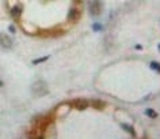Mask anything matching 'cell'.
<instances>
[{
    "mask_svg": "<svg viewBox=\"0 0 160 139\" xmlns=\"http://www.w3.org/2000/svg\"><path fill=\"white\" fill-rule=\"evenodd\" d=\"M87 105H88V102L87 101H84V100H77V101H75V107L77 108V109H86L87 108Z\"/></svg>",
    "mask_w": 160,
    "mask_h": 139,
    "instance_id": "6da1fadb",
    "label": "cell"
},
{
    "mask_svg": "<svg viewBox=\"0 0 160 139\" xmlns=\"http://www.w3.org/2000/svg\"><path fill=\"white\" fill-rule=\"evenodd\" d=\"M21 12H22V4H19V6L14 7V8L11 10V14L14 15V16H18V15H21Z\"/></svg>",
    "mask_w": 160,
    "mask_h": 139,
    "instance_id": "7a4b0ae2",
    "label": "cell"
},
{
    "mask_svg": "<svg viewBox=\"0 0 160 139\" xmlns=\"http://www.w3.org/2000/svg\"><path fill=\"white\" fill-rule=\"evenodd\" d=\"M73 16V21H76V19H79V16H80V12L77 11V10H72V11L69 12V15H68V18L72 19Z\"/></svg>",
    "mask_w": 160,
    "mask_h": 139,
    "instance_id": "3957f363",
    "label": "cell"
},
{
    "mask_svg": "<svg viewBox=\"0 0 160 139\" xmlns=\"http://www.w3.org/2000/svg\"><path fill=\"white\" fill-rule=\"evenodd\" d=\"M149 65H151V68H152V70H155V71L160 72V64H159V63H156V62H152Z\"/></svg>",
    "mask_w": 160,
    "mask_h": 139,
    "instance_id": "277c9868",
    "label": "cell"
},
{
    "mask_svg": "<svg viewBox=\"0 0 160 139\" xmlns=\"http://www.w3.org/2000/svg\"><path fill=\"white\" fill-rule=\"evenodd\" d=\"M122 128H125V130H126V131H129V132H130L133 136H136V132H134V131H133V127H132V125H128V124H122Z\"/></svg>",
    "mask_w": 160,
    "mask_h": 139,
    "instance_id": "5b68a950",
    "label": "cell"
},
{
    "mask_svg": "<svg viewBox=\"0 0 160 139\" xmlns=\"http://www.w3.org/2000/svg\"><path fill=\"white\" fill-rule=\"evenodd\" d=\"M145 115H148V116H151V117H157V113L156 112H155V110L153 109H147L145 110Z\"/></svg>",
    "mask_w": 160,
    "mask_h": 139,
    "instance_id": "8992f818",
    "label": "cell"
},
{
    "mask_svg": "<svg viewBox=\"0 0 160 139\" xmlns=\"http://www.w3.org/2000/svg\"><path fill=\"white\" fill-rule=\"evenodd\" d=\"M49 59L48 56H45V57H41V59H35L34 62H33V64H38V63H42V62H46V60Z\"/></svg>",
    "mask_w": 160,
    "mask_h": 139,
    "instance_id": "52a82bcc",
    "label": "cell"
},
{
    "mask_svg": "<svg viewBox=\"0 0 160 139\" xmlns=\"http://www.w3.org/2000/svg\"><path fill=\"white\" fill-rule=\"evenodd\" d=\"M94 107H99V109H102L103 108V102H99V101H94Z\"/></svg>",
    "mask_w": 160,
    "mask_h": 139,
    "instance_id": "ba28073f",
    "label": "cell"
},
{
    "mask_svg": "<svg viewBox=\"0 0 160 139\" xmlns=\"http://www.w3.org/2000/svg\"><path fill=\"white\" fill-rule=\"evenodd\" d=\"M92 29H94V30H100V29H102V26H100L99 23H95V25L92 26Z\"/></svg>",
    "mask_w": 160,
    "mask_h": 139,
    "instance_id": "9c48e42d",
    "label": "cell"
}]
</instances>
